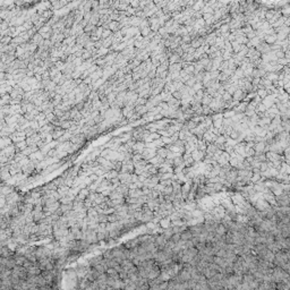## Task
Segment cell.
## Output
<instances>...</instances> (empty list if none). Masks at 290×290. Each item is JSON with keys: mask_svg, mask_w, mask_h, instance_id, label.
I'll use <instances>...</instances> for the list:
<instances>
[{"mask_svg": "<svg viewBox=\"0 0 290 290\" xmlns=\"http://www.w3.org/2000/svg\"><path fill=\"white\" fill-rule=\"evenodd\" d=\"M227 231L228 230L225 229V227L222 223H219V225L215 227L214 229V234L218 235V236H225V234H227Z\"/></svg>", "mask_w": 290, "mask_h": 290, "instance_id": "4", "label": "cell"}, {"mask_svg": "<svg viewBox=\"0 0 290 290\" xmlns=\"http://www.w3.org/2000/svg\"><path fill=\"white\" fill-rule=\"evenodd\" d=\"M170 240H171V241H173V243L177 244L178 241L180 240V234H172V236H171Z\"/></svg>", "mask_w": 290, "mask_h": 290, "instance_id": "6", "label": "cell"}, {"mask_svg": "<svg viewBox=\"0 0 290 290\" xmlns=\"http://www.w3.org/2000/svg\"><path fill=\"white\" fill-rule=\"evenodd\" d=\"M169 225H170V220H169V219H165V220L161 221V225H163L164 228H168Z\"/></svg>", "mask_w": 290, "mask_h": 290, "instance_id": "7", "label": "cell"}, {"mask_svg": "<svg viewBox=\"0 0 290 290\" xmlns=\"http://www.w3.org/2000/svg\"><path fill=\"white\" fill-rule=\"evenodd\" d=\"M276 198H278V200H276V203H278L279 205L288 206V204H289V200H288V195H287V194H281V195H279Z\"/></svg>", "mask_w": 290, "mask_h": 290, "instance_id": "2", "label": "cell"}, {"mask_svg": "<svg viewBox=\"0 0 290 290\" xmlns=\"http://www.w3.org/2000/svg\"><path fill=\"white\" fill-rule=\"evenodd\" d=\"M193 238L192 234L189 232V230H185V231H183V232H180V240H183V241H188V240H191V239Z\"/></svg>", "mask_w": 290, "mask_h": 290, "instance_id": "5", "label": "cell"}, {"mask_svg": "<svg viewBox=\"0 0 290 290\" xmlns=\"http://www.w3.org/2000/svg\"><path fill=\"white\" fill-rule=\"evenodd\" d=\"M215 273H216V271H215V270H213L212 267H210L209 265H207V267H205V269L203 270V272H202V274L205 276L207 280H209V279H211L212 276H214Z\"/></svg>", "mask_w": 290, "mask_h": 290, "instance_id": "3", "label": "cell"}, {"mask_svg": "<svg viewBox=\"0 0 290 290\" xmlns=\"http://www.w3.org/2000/svg\"><path fill=\"white\" fill-rule=\"evenodd\" d=\"M203 231H205V230H204V225H194V227H191V229H189V232L192 234L193 237H197V236L201 234V232H203Z\"/></svg>", "mask_w": 290, "mask_h": 290, "instance_id": "1", "label": "cell"}]
</instances>
